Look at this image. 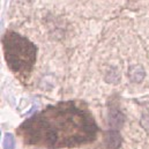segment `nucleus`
I'll list each match as a JSON object with an SVG mask.
<instances>
[{"instance_id": "nucleus-4", "label": "nucleus", "mask_w": 149, "mask_h": 149, "mask_svg": "<svg viewBox=\"0 0 149 149\" xmlns=\"http://www.w3.org/2000/svg\"><path fill=\"white\" fill-rule=\"evenodd\" d=\"M128 75H130V79L132 82H135V83H140L143 79H145V68L140 65H135V66H132L128 71Z\"/></svg>"}, {"instance_id": "nucleus-1", "label": "nucleus", "mask_w": 149, "mask_h": 149, "mask_svg": "<svg viewBox=\"0 0 149 149\" xmlns=\"http://www.w3.org/2000/svg\"><path fill=\"white\" fill-rule=\"evenodd\" d=\"M17 133L27 145L45 148H73L96 139L93 114L76 102H61L26 120Z\"/></svg>"}, {"instance_id": "nucleus-5", "label": "nucleus", "mask_w": 149, "mask_h": 149, "mask_svg": "<svg viewBox=\"0 0 149 149\" xmlns=\"http://www.w3.org/2000/svg\"><path fill=\"white\" fill-rule=\"evenodd\" d=\"M124 123V116L118 111V110H113L110 112V124L114 127H119L121 126Z\"/></svg>"}, {"instance_id": "nucleus-2", "label": "nucleus", "mask_w": 149, "mask_h": 149, "mask_svg": "<svg viewBox=\"0 0 149 149\" xmlns=\"http://www.w3.org/2000/svg\"><path fill=\"white\" fill-rule=\"evenodd\" d=\"M3 54L9 68L20 77H28L36 61V46L16 33H7L2 38Z\"/></svg>"}, {"instance_id": "nucleus-7", "label": "nucleus", "mask_w": 149, "mask_h": 149, "mask_svg": "<svg viewBox=\"0 0 149 149\" xmlns=\"http://www.w3.org/2000/svg\"><path fill=\"white\" fill-rule=\"evenodd\" d=\"M110 76L112 77V80H111V82H110V83H117V82L119 81V74H118V72H117L114 68H111V70L107 73L105 79H107V77H110Z\"/></svg>"}, {"instance_id": "nucleus-6", "label": "nucleus", "mask_w": 149, "mask_h": 149, "mask_svg": "<svg viewBox=\"0 0 149 149\" xmlns=\"http://www.w3.org/2000/svg\"><path fill=\"white\" fill-rule=\"evenodd\" d=\"M3 149H14L15 148V140L14 136L10 133H6L3 136V142H2Z\"/></svg>"}, {"instance_id": "nucleus-3", "label": "nucleus", "mask_w": 149, "mask_h": 149, "mask_svg": "<svg viewBox=\"0 0 149 149\" xmlns=\"http://www.w3.org/2000/svg\"><path fill=\"white\" fill-rule=\"evenodd\" d=\"M107 145L111 149H117L121 145V136L117 130H109L107 132Z\"/></svg>"}]
</instances>
